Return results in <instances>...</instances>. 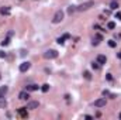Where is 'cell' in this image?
<instances>
[{
	"label": "cell",
	"instance_id": "obj_1",
	"mask_svg": "<svg viewBox=\"0 0 121 120\" xmlns=\"http://www.w3.org/2000/svg\"><path fill=\"white\" fill-rule=\"evenodd\" d=\"M93 6H94V1H93V0L85 1V3H82L80 6H78V11H86V10H89L90 7H93Z\"/></svg>",
	"mask_w": 121,
	"mask_h": 120
},
{
	"label": "cell",
	"instance_id": "obj_2",
	"mask_svg": "<svg viewBox=\"0 0 121 120\" xmlns=\"http://www.w3.org/2000/svg\"><path fill=\"white\" fill-rule=\"evenodd\" d=\"M63 16H65V14H63V11H62V10H58V11L54 14L52 23H54V24H58V23H61V21L63 20Z\"/></svg>",
	"mask_w": 121,
	"mask_h": 120
},
{
	"label": "cell",
	"instance_id": "obj_3",
	"mask_svg": "<svg viewBox=\"0 0 121 120\" xmlns=\"http://www.w3.org/2000/svg\"><path fill=\"white\" fill-rule=\"evenodd\" d=\"M44 57H45L47 59H55V58L58 57V51H55V50H48V51L44 54Z\"/></svg>",
	"mask_w": 121,
	"mask_h": 120
},
{
	"label": "cell",
	"instance_id": "obj_4",
	"mask_svg": "<svg viewBox=\"0 0 121 120\" xmlns=\"http://www.w3.org/2000/svg\"><path fill=\"white\" fill-rule=\"evenodd\" d=\"M31 68V64L28 61H24L23 64H20V72H27Z\"/></svg>",
	"mask_w": 121,
	"mask_h": 120
},
{
	"label": "cell",
	"instance_id": "obj_5",
	"mask_svg": "<svg viewBox=\"0 0 121 120\" xmlns=\"http://www.w3.org/2000/svg\"><path fill=\"white\" fill-rule=\"evenodd\" d=\"M106 106V98H100L94 100V108H104Z\"/></svg>",
	"mask_w": 121,
	"mask_h": 120
},
{
	"label": "cell",
	"instance_id": "obj_6",
	"mask_svg": "<svg viewBox=\"0 0 121 120\" xmlns=\"http://www.w3.org/2000/svg\"><path fill=\"white\" fill-rule=\"evenodd\" d=\"M38 106H39V103H38V102H35V100H32V102H28V103H27V109H28V110L38 109Z\"/></svg>",
	"mask_w": 121,
	"mask_h": 120
},
{
	"label": "cell",
	"instance_id": "obj_7",
	"mask_svg": "<svg viewBox=\"0 0 121 120\" xmlns=\"http://www.w3.org/2000/svg\"><path fill=\"white\" fill-rule=\"evenodd\" d=\"M28 98H30L28 91H23V92H20V93H18V99H20V100H27Z\"/></svg>",
	"mask_w": 121,
	"mask_h": 120
},
{
	"label": "cell",
	"instance_id": "obj_8",
	"mask_svg": "<svg viewBox=\"0 0 121 120\" xmlns=\"http://www.w3.org/2000/svg\"><path fill=\"white\" fill-rule=\"evenodd\" d=\"M10 11H11V10H10L8 6H3V7H0V14H1V16H8Z\"/></svg>",
	"mask_w": 121,
	"mask_h": 120
},
{
	"label": "cell",
	"instance_id": "obj_9",
	"mask_svg": "<svg viewBox=\"0 0 121 120\" xmlns=\"http://www.w3.org/2000/svg\"><path fill=\"white\" fill-rule=\"evenodd\" d=\"M18 115L23 117V119H27L28 117V112H27V108H20L18 109Z\"/></svg>",
	"mask_w": 121,
	"mask_h": 120
},
{
	"label": "cell",
	"instance_id": "obj_10",
	"mask_svg": "<svg viewBox=\"0 0 121 120\" xmlns=\"http://www.w3.org/2000/svg\"><path fill=\"white\" fill-rule=\"evenodd\" d=\"M100 65H103V64H106L107 62V58H106V55H103V54H100V55H97V59H96Z\"/></svg>",
	"mask_w": 121,
	"mask_h": 120
},
{
	"label": "cell",
	"instance_id": "obj_11",
	"mask_svg": "<svg viewBox=\"0 0 121 120\" xmlns=\"http://www.w3.org/2000/svg\"><path fill=\"white\" fill-rule=\"evenodd\" d=\"M38 89H39V86H38V85H35V83L28 85V86H27V91H28V92H34V91H38Z\"/></svg>",
	"mask_w": 121,
	"mask_h": 120
},
{
	"label": "cell",
	"instance_id": "obj_12",
	"mask_svg": "<svg viewBox=\"0 0 121 120\" xmlns=\"http://www.w3.org/2000/svg\"><path fill=\"white\" fill-rule=\"evenodd\" d=\"M101 40H103V37H101L100 34H96V37L93 38V45H97V44H99Z\"/></svg>",
	"mask_w": 121,
	"mask_h": 120
},
{
	"label": "cell",
	"instance_id": "obj_13",
	"mask_svg": "<svg viewBox=\"0 0 121 120\" xmlns=\"http://www.w3.org/2000/svg\"><path fill=\"white\" fill-rule=\"evenodd\" d=\"M7 91H8L7 86H0V98H4V95L7 93Z\"/></svg>",
	"mask_w": 121,
	"mask_h": 120
},
{
	"label": "cell",
	"instance_id": "obj_14",
	"mask_svg": "<svg viewBox=\"0 0 121 120\" xmlns=\"http://www.w3.org/2000/svg\"><path fill=\"white\" fill-rule=\"evenodd\" d=\"M110 8L111 10H117L118 8V0H113L111 4H110Z\"/></svg>",
	"mask_w": 121,
	"mask_h": 120
},
{
	"label": "cell",
	"instance_id": "obj_15",
	"mask_svg": "<svg viewBox=\"0 0 121 120\" xmlns=\"http://www.w3.org/2000/svg\"><path fill=\"white\" fill-rule=\"evenodd\" d=\"M75 11H78V7H76V6H69V7H68V14L72 16Z\"/></svg>",
	"mask_w": 121,
	"mask_h": 120
},
{
	"label": "cell",
	"instance_id": "obj_16",
	"mask_svg": "<svg viewBox=\"0 0 121 120\" xmlns=\"http://www.w3.org/2000/svg\"><path fill=\"white\" fill-rule=\"evenodd\" d=\"M100 66H101V65H100L97 61H93V62H92V68H93L94 71H99V69H100Z\"/></svg>",
	"mask_w": 121,
	"mask_h": 120
},
{
	"label": "cell",
	"instance_id": "obj_17",
	"mask_svg": "<svg viewBox=\"0 0 121 120\" xmlns=\"http://www.w3.org/2000/svg\"><path fill=\"white\" fill-rule=\"evenodd\" d=\"M0 108L1 109H6L7 108V100L4 98H0Z\"/></svg>",
	"mask_w": 121,
	"mask_h": 120
},
{
	"label": "cell",
	"instance_id": "obj_18",
	"mask_svg": "<svg viewBox=\"0 0 121 120\" xmlns=\"http://www.w3.org/2000/svg\"><path fill=\"white\" fill-rule=\"evenodd\" d=\"M107 28H109V30H114V28H116V23H114V21H109V23H107Z\"/></svg>",
	"mask_w": 121,
	"mask_h": 120
},
{
	"label": "cell",
	"instance_id": "obj_19",
	"mask_svg": "<svg viewBox=\"0 0 121 120\" xmlns=\"http://www.w3.org/2000/svg\"><path fill=\"white\" fill-rule=\"evenodd\" d=\"M8 44H10V37H7L4 41H1V47H7Z\"/></svg>",
	"mask_w": 121,
	"mask_h": 120
},
{
	"label": "cell",
	"instance_id": "obj_20",
	"mask_svg": "<svg viewBox=\"0 0 121 120\" xmlns=\"http://www.w3.org/2000/svg\"><path fill=\"white\" fill-rule=\"evenodd\" d=\"M83 76H85V79H87V81H90V79H92V75H90V72H89V71H85Z\"/></svg>",
	"mask_w": 121,
	"mask_h": 120
},
{
	"label": "cell",
	"instance_id": "obj_21",
	"mask_svg": "<svg viewBox=\"0 0 121 120\" xmlns=\"http://www.w3.org/2000/svg\"><path fill=\"white\" fill-rule=\"evenodd\" d=\"M41 91H42V92H48V91H49V85H48V83H44V85L41 86Z\"/></svg>",
	"mask_w": 121,
	"mask_h": 120
},
{
	"label": "cell",
	"instance_id": "obj_22",
	"mask_svg": "<svg viewBox=\"0 0 121 120\" xmlns=\"http://www.w3.org/2000/svg\"><path fill=\"white\" fill-rule=\"evenodd\" d=\"M65 40H66L65 37H59V38L56 40V42H58V44H61V45H63V44H65Z\"/></svg>",
	"mask_w": 121,
	"mask_h": 120
},
{
	"label": "cell",
	"instance_id": "obj_23",
	"mask_svg": "<svg viewBox=\"0 0 121 120\" xmlns=\"http://www.w3.org/2000/svg\"><path fill=\"white\" fill-rule=\"evenodd\" d=\"M116 45H117V42H116V41H113V40H110V41H109V47L116 48Z\"/></svg>",
	"mask_w": 121,
	"mask_h": 120
},
{
	"label": "cell",
	"instance_id": "obj_24",
	"mask_svg": "<svg viewBox=\"0 0 121 120\" xmlns=\"http://www.w3.org/2000/svg\"><path fill=\"white\" fill-rule=\"evenodd\" d=\"M116 18L121 20V11H117V13H116Z\"/></svg>",
	"mask_w": 121,
	"mask_h": 120
},
{
	"label": "cell",
	"instance_id": "obj_25",
	"mask_svg": "<svg viewBox=\"0 0 121 120\" xmlns=\"http://www.w3.org/2000/svg\"><path fill=\"white\" fill-rule=\"evenodd\" d=\"M103 96H110V92L109 91H103Z\"/></svg>",
	"mask_w": 121,
	"mask_h": 120
},
{
	"label": "cell",
	"instance_id": "obj_26",
	"mask_svg": "<svg viewBox=\"0 0 121 120\" xmlns=\"http://www.w3.org/2000/svg\"><path fill=\"white\" fill-rule=\"evenodd\" d=\"M106 78H107L109 81H111V79H113V76H111V74H107V75H106Z\"/></svg>",
	"mask_w": 121,
	"mask_h": 120
},
{
	"label": "cell",
	"instance_id": "obj_27",
	"mask_svg": "<svg viewBox=\"0 0 121 120\" xmlns=\"http://www.w3.org/2000/svg\"><path fill=\"white\" fill-rule=\"evenodd\" d=\"M4 57H6V52L1 51V52H0V58H4Z\"/></svg>",
	"mask_w": 121,
	"mask_h": 120
},
{
	"label": "cell",
	"instance_id": "obj_28",
	"mask_svg": "<svg viewBox=\"0 0 121 120\" xmlns=\"http://www.w3.org/2000/svg\"><path fill=\"white\" fill-rule=\"evenodd\" d=\"M117 58H118V59H121V51H120V52H117Z\"/></svg>",
	"mask_w": 121,
	"mask_h": 120
},
{
	"label": "cell",
	"instance_id": "obj_29",
	"mask_svg": "<svg viewBox=\"0 0 121 120\" xmlns=\"http://www.w3.org/2000/svg\"><path fill=\"white\" fill-rule=\"evenodd\" d=\"M118 117H120V119H121V113H120V116H118Z\"/></svg>",
	"mask_w": 121,
	"mask_h": 120
}]
</instances>
